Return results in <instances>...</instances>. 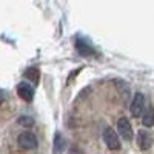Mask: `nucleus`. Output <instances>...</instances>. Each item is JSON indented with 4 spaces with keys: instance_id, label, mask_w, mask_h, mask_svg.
<instances>
[{
    "instance_id": "1",
    "label": "nucleus",
    "mask_w": 154,
    "mask_h": 154,
    "mask_svg": "<svg viewBox=\"0 0 154 154\" xmlns=\"http://www.w3.org/2000/svg\"><path fill=\"white\" fill-rule=\"evenodd\" d=\"M17 143L23 149H35L38 146V140L32 131H22L17 137Z\"/></svg>"
},
{
    "instance_id": "2",
    "label": "nucleus",
    "mask_w": 154,
    "mask_h": 154,
    "mask_svg": "<svg viewBox=\"0 0 154 154\" xmlns=\"http://www.w3.org/2000/svg\"><path fill=\"white\" fill-rule=\"evenodd\" d=\"M116 133H117V136H120L123 140H126V142H131V140H133L134 130H133L130 120H128L125 116L117 120V131H116Z\"/></svg>"
},
{
    "instance_id": "3",
    "label": "nucleus",
    "mask_w": 154,
    "mask_h": 154,
    "mask_svg": "<svg viewBox=\"0 0 154 154\" xmlns=\"http://www.w3.org/2000/svg\"><path fill=\"white\" fill-rule=\"evenodd\" d=\"M146 106V100H145V96L142 93H136L133 96V100H131V105H130V111L133 114V117H140Z\"/></svg>"
},
{
    "instance_id": "4",
    "label": "nucleus",
    "mask_w": 154,
    "mask_h": 154,
    "mask_svg": "<svg viewBox=\"0 0 154 154\" xmlns=\"http://www.w3.org/2000/svg\"><path fill=\"white\" fill-rule=\"evenodd\" d=\"M103 142H105V145H106L109 149H112V151L120 149V139H119L117 133H116L112 128H109V126L103 130Z\"/></svg>"
},
{
    "instance_id": "5",
    "label": "nucleus",
    "mask_w": 154,
    "mask_h": 154,
    "mask_svg": "<svg viewBox=\"0 0 154 154\" xmlns=\"http://www.w3.org/2000/svg\"><path fill=\"white\" fill-rule=\"evenodd\" d=\"M75 49H77V53H79L80 56H97V53H96V49L91 46V43H88L86 40H83V38H80V37H77L75 38Z\"/></svg>"
},
{
    "instance_id": "6",
    "label": "nucleus",
    "mask_w": 154,
    "mask_h": 154,
    "mask_svg": "<svg viewBox=\"0 0 154 154\" xmlns=\"http://www.w3.org/2000/svg\"><path fill=\"white\" fill-rule=\"evenodd\" d=\"M17 94L25 102H32V99H34V88L29 83H26V82H22V83L17 85Z\"/></svg>"
},
{
    "instance_id": "7",
    "label": "nucleus",
    "mask_w": 154,
    "mask_h": 154,
    "mask_svg": "<svg viewBox=\"0 0 154 154\" xmlns=\"http://www.w3.org/2000/svg\"><path fill=\"white\" fill-rule=\"evenodd\" d=\"M137 145H139V148L142 151H146V149L151 148L152 137L148 134V131H145V130H139L137 131Z\"/></svg>"
},
{
    "instance_id": "8",
    "label": "nucleus",
    "mask_w": 154,
    "mask_h": 154,
    "mask_svg": "<svg viewBox=\"0 0 154 154\" xmlns=\"http://www.w3.org/2000/svg\"><path fill=\"white\" fill-rule=\"evenodd\" d=\"M142 125L145 126V128H151L152 125H154V108H152V105H146L145 106V109H143V112H142Z\"/></svg>"
},
{
    "instance_id": "9",
    "label": "nucleus",
    "mask_w": 154,
    "mask_h": 154,
    "mask_svg": "<svg viewBox=\"0 0 154 154\" xmlns=\"http://www.w3.org/2000/svg\"><path fill=\"white\" fill-rule=\"evenodd\" d=\"M65 148H66V142H65V139H63V136H62L60 133H56V134H54L53 154H63Z\"/></svg>"
},
{
    "instance_id": "10",
    "label": "nucleus",
    "mask_w": 154,
    "mask_h": 154,
    "mask_svg": "<svg viewBox=\"0 0 154 154\" xmlns=\"http://www.w3.org/2000/svg\"><path fill=\"white\" fill-rule=\"evenodd\" d=\"M25 77H26L28 80H31L32 83H38V77H40V74H38L37 66H29L26 71H25Z\"/></svg>"
},
{
    "instance_id": "11",
    "label": "nucleus",
    "mask_w": 154,
    "mask_h": 154,
    "mask_svg": "<svg viewBox=\"0 0 154 154\" xmlns=\"http://www.w3.org/2000/svg\"><path fill=\"white\" fill-rule=\"evenodd\" d=\"M17 123L20 126H25V128H31L34 125V119L29 117V116H20V117L17 119Z\"/></svg>"
},
{
    "instance_id": "12",
    "label": "nucleus",
    "mask_w": 154,
    "mask_h": 154,
    "mask_svg": "<svg viewBox=\"0 0 154 154\" xmlns=\"http://www.w3.org/2000/svg\"><path fill=\"white\" fill-rule=\"evenodd\" d=\"M69 154H83V151L77 146V145H74V146H71V149H69Z\"/></svg>"
}]
</instances>
